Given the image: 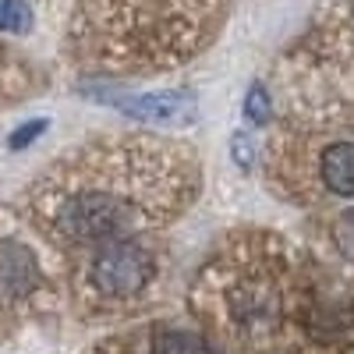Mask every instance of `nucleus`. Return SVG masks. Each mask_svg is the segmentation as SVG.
Listing matches in <instances>:
<instances>
[{"label":"nucleus","mask_w":354,"mask_h":354,"mask_svg":"<svg viewBox=\"0 0 354 354\" xmlns=\"http://www.w3.org/2000/svg\"><path fill=\"white\" fill-rule=\"evenodd\" d=\"M39 220L46 234L71 248H96L121 241L131 230L145 227L153 216L142 205L138 188L128 181L124 167L113 156L96 163L82 156V170L53 177V188L39 195Z\"/></svg>","instance_id":"1"},{"label":"nucleus","mask_w":354,"mask_h":354,"mask_svg":"<svg viewBox=\"0 0 354 354\" xmlns=\"http://www.w3.org/2000/svg\"><path fill=\"white\" fill-rule=\"evenodd\" d=\"M153 277H156L153 252L131 238H121L93 248L85 266V290L93 301H113V305L135 301L153 283Z\"/></svg>","instance_id":"2"},{"label":"nucleus","mask_w":354,"mask_h":354,"mask_svg":"<svg viewBox=\"0 0 354 354\" xmlns=\"http://www.w3.org/2000/svg\"><path fill=\"white\" fill-rule=\"evenodd\" d=\"M96 100H106L110 106H117L121 113L135 117L142 124H163V128H177L188 124L195 117L192 96L188 93H121V88H93Z\"/></svg>","instance_id":"3"},{"label":"nucleus","mask_w":354,"mask_h":354,"mask_svg":"<svg viewBox=\"0 0 354 354\" xmlns=\"http://www.w3.org/2000/svg\"><path fill=\"white\" fill-rule=\"evenodd\" d=\"M43 287L39 255L18 238H0V308H18Z\"/></svg>","instance_id":"4"},{"label":"nucleus","mask_w":354,"mask_h":354,"mask_svg":"<svg viewBox=\"0 0 354 354\" xmlns=\"http://www.w3.org/2000/svg\"><path fill=\"white\" fill-rule=\"evenodd\" d=\"M319 181L333 195H354V142L340 138L319 153Z\"/></svg>","instance_id":"5"},{"label":"nucleus","mask_w":354,"mask_h":354,"mask_svg":"<svg viewBox=\"0 0 354 354\" xmlns=\"http://www.w3.org/2000/svg\"><path fill=\"white\" fill-rule=\"evenodd\" d=\"M142 354H220L205 337L188 330H153L142 337Z\"/></svg>","instance_id":"6"},{"label":"nucleus","mask_w":354,"mask_h":354,"mask_svg":"<svg viewBox=\"0 0 354 354\" xmlns=\"http://www.w3.org/2000/svg\"><path fill=\"white\" fill-rule=\"evenodd\" d=\"M32 11L25 0H0V32H28Z\"/></svg>","instance_id":"7"},{"label":"nucleus","mask_w":354,"mask_h":354,"mask_svg":"<svg viewBox=\"0 0 354 354\" xmlns=\"http://www.w3.org/2000/svg\"><path fill=\"white\" fill-rule=\"evenodd\" d=\"M245 113H248V121H255L259 128H262V124H270L273 110H270V96H266V88H262V85H252V88H248Z\"/></svg>","instance_id":"8"},{"label":"nucleus","mask_w":354,"mask_h":354,"mask_svg":"<svg viewBox=\"0 0 354 354\" xmlns=\"http://www.w3.org/2000/svg\"><path fill=\"white\" fill-rule=\"evenodd\" d=\"M333 241H337V248H340L347 259H354V209L344 213V216L337 220V227H333Z\"/></svg>","instance_id":"9"},{"label":"nucleus","mask_w":354,"mask_h":354,"mask_svg":"<svg viewBox=\"0 0 354 354\" xmlns=\"http://www.w3.org/2000/svg\"><path fill=\"white\" fill-rule=\"evenodd\" d=\"M46 131V121H32V124H21L15 135H11V149H25L28 142H36L39 135Z\"/></svg>","instance_id":"10"},{"label":"nucleus","mask_w":354,"mask_h":354,"mask_svg":"<svg viewBox=\"0 0 354 354\" xmlns=\"http://www.w3.org/2000/svg\"><path fill=\"white\" fill-rule=\"evenodd\" d=\"M234 153H238L241 167H252V160H255V149H248V135H234Z\"/></svg>","instance_id":"11"}]
</instances>
